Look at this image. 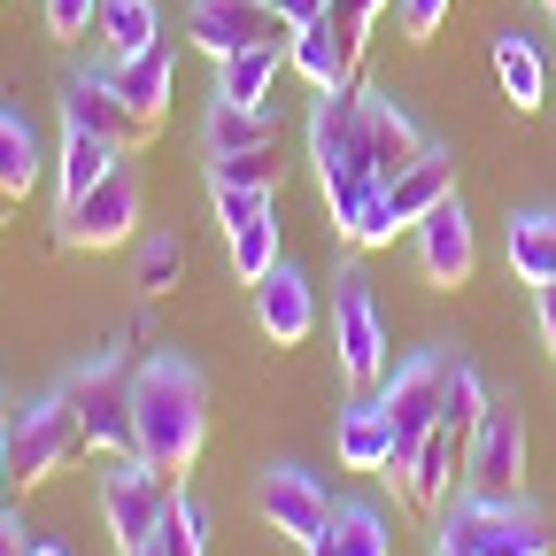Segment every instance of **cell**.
Wrapping results in <instances>:
<instances>
[{"label":"cell","instance_id":"obj_1","mask_svg":"<svg viewBox=\"0 0 556 556\" xmlns=\"http://www.w3.org/2000/svg\"><path fill=\"white\" fill-rule=\"evenodd\" d=\"M131 426H139V464H155L170 486L201 464L208 448V379L186 356H148L131 371Z\"/></svg>","mask_w":556,"mask_h":556},{"label":"cell","instance_id":"obj_2","mask_svg":"<svg viewBox=\"0 0 556 556\" xmlns=\"http://www.w3.org/2000/svg\"><path fill=\"white\" fill-rule=\"evenodd\" d=\"M0 448H9V495H24V486H47L86 456V426H78V409L54 394V402H31V409L0 417Z\"/></svg>","mask_w":556,"mask_h":556},{"label":"cell","instance_id":"obj_3","mask_svg":"<svg viewBox=\"0 0 556 556\" xmlns=\"http://www.w3.org/2000/svg\"><path fill=\"white\" fill-rule=\"evenodd\" d=\"M332 356H340V379L356 387V394L387 387V371H394L387 317H379V302H371V278H364V263H348V270L332 278Z\"/></svg>","mask_w":556,"mask_h":556},{"label":"cell","instance_id":"obj_4","mask_svg":"<svg viewBox=\"0 0 556 556\" xmlns=\"http://www.w3.org/2000/svg\"><path fill=\"white\" fill-rule=\"evenodd\" d=\"M364 31H371V16H356L348 0H332L317 24H302V31L287 39V70H294L309 93L356 86V70H364Z\"/></svg>","mask_w":556,"mask_h":556},{"label":"cell","instance_id":"obj_5","mask_svg":"<svg viewBox=\"0 0 556 556\" xmlns=\"http://www.w3.org/2000/svg\"><path fill=\"white\" fill-rule=\"evenodd\" d=\"M464 495L479 503H518L526 495V409L495 402L464 441Z\"/></svg>","mask_w":556,"mask_h":556},{"label":"cell","instance_id":"obj_6","mask_svg":"<svg viewBox=\"0 0 556 556\" xmlns=\"http://www.w3.org/2000/svg\"><path fill=\"white\" fill-rule=\"evenodd\" d=\"M170 495H178V486H170L155 464H139V456H109V471H101V518H109V533H116V548H124V556H131V548H148V541L163 533Z\"/></svg>","mask_w":556,"mask_h":556},{"label":"cell","instance_id":"obj_7","mask_svg":"<svg viewBox=\"0 0 556 556\" xmlns=\"http://www.w3.org/2000/svg\"><path fill=\"white\" fill-rule=\"evenodd\" d=\"M464 426H448V417H441V426L426 433V441H417V456H402V464H387L379 479L394 486V495L417 510V518H441L456 495H464Z\"/></svg>","mask_w":556,"mask_h":556},{"label":"cell","instance_id":"obj_8","mask_svg":"<svg viewBox=\"0 0 556 556\" xmlns=\"http://www.w3.org/2000/svg\"><path fill=\"white\" fill-rule=\"evenodd\" d=\"M379 402H387V417H394V456H387V464L417 456V441H426L441 417H448V356H441V348L409 356L402 371H387Z\"/></svg>","mask_w":556,"mask_h":556},{"label":"cell","instance_id":"obj_9","mask_svg":"<svg viewBox=\"0 0 556 556\" xmlns=\"http://www.w3.org/2000/svg\"><path fill=\"white\" fill-rule=\"evenodd\" d=\"M62 402L78 409V426H86V448L93 456H131L139 448V426H131V371L124 364H93V371H70Z\"/></svg>","mask_w":556,"mask_h":556},{"label":"cell","instance_id":"obj_10","mask_svg":"<svg viewBox=\"0 0 556 556\" xmlns=\"http://www.w3.org/2000/svg\"><path fill=\"white\" fill-rule=\"evenodd\" d=\"M255 510H263V526L278 533V541H294V548H309L325 526H332V486L317 479V471H302V464H263L255 471Z\"/></svg>","mask_w":556,"mask_h":556},{"label":"cell","instance_id":"obj_11","mask_svg":"<svg viewBox=\"0 0 556 556\" xmlns=\"http://www.w3.org/2000/svg\"><path fill=\"white\" fill-rule=\"evenodd\" d=\"M131 225H139V186H131L124 163H116L93 193H78V201L54 208V240H62V248H124Z\"/></svg>","mask_w":556,"mask_h":556},{"label":"cell","instance_id":"obj_12","mask_svg":"<svg viewBox=\"0 0 556 556\" xmlns=\"http://www.w3.org/2000/svg\"><path fill=\"white\" fill-rule=\"evenodd\" d=\"M186 39L201 54H240V47H270V39H294V24L270 9V0H193L186 9Z\"/></svg>","mask_w":556,"mask_h":556},{"label":"cell","instance_id":"obj_13","mask_svg":"<svg viewBox=\"0 0 556 556\" xmlns=\"http://www.w3.org/2000/svg\"><path fill=\"white\" fill-rule=\"evenodd\" d=\"M364 116H371V93L364 86L317 93V116H309V163H317V178L364 170Z\"/></svg>","mask_w":556,"mask_h":556},{"label":"cell","instance_id":"obj_14","mask_svg":"<svg viewBox=\"0 0 556 556\" xmlns=\"http://www.w3.org/2000/svg\"><path fill=\"white\" fill-rule=\"evenodd\" d=\"M62 124H86V131H101L109 139V148H148V139L163 131V124H148V116H139L116 86H109V70H101V78H70L62 86Z\"/></svg>","mask_w":556,"mask_h":556},{"label":"cell","instance_id":"obj_15","mask_svg":"<svg viewBox=\"0 0 556 556\" xmlns=\"http://www.w3.org/2000/svg\"><path fill=\"white\" fill-rule=\"evenodd\" d=\"M255 325H263L270 348H302L317 332V287H309L294 263H278V270L255 278Z\"/></svg>","mask_w":556,"mask_h":556},{"label":"cell","instance_id":"obj_16","mask_svg":"<svg viewBox=\"0 0 556 556\" xmlns=\"http://www.w3.org/2000/svg\"><path fill=\"white\" fill-rule=\"evenodd\" d=\"M471 263H479V240H471V217H464V201L448 193L426 225H417V270L433 278V287H471Z\"/></svg>","mask_w":556,"mask_h":556},{"label":"cell","instance_id":"obj_17","mask_svg":"<svg viewBox=\"0 0 556 556\" xmlns=\"http://www.w3.org/2000/svg\"><path fill=\"white\" fill-rule=\"evenodd\" d=\"M426 148H433V139L409 124V109H394L387 93H371V116H364V170H371L379 186H394Z\"/></svg>","mask_w":556,"mask_h":556},{"label":"cell","instance_id":"obj_18","mask_svg":"<svg viewBox=\"0 0 556 556\" xmlns=\"http://www.w3.org/2000/svg\"><path fill=\"white\" fill-rule=\"evenodd\" d=\"M109 86H116L139 116H148V124H163V116H170V86H178V54H170V39L139 47V54H116Z\"/></svg>","mask_w":556,"mask_h":556},{"label":"cell","instance_id":"obj_19","mask_svg":"<svg viewBox=\"0 0 556 556\" xmlns=\"http://www.w3.org/2000/svg\"><path fill=\"white\" fill-rule=\"evenodd\" d=\"M332 448H340L348 471H387V456H394V417H387V402H379V394H371V402H348L340 426H332Z\"/></svg>","mask_w":556,"mask_h":556},{"label":"cell","instance_id":"obj_20","mask_svg":"<svg viewBox=\"0 0 556 556\" xmlns=\"http://www.w3.org/2000/svg\"><path fill=\"white\" fill-rule=\"evenodd\" d=\"M278 70H287V39L225 54V62H217V101H240V109H278V101H270Z\"/></svg>","mask_w":556,"mask_h":556},{"label":"cell","instance_id":"obj_21","mask_svg":"<svg viewBox=\"0 0 556 556\" xmlns=\"http://www.w3.org/2000/svg\"><path fill=\"white\" fill-rule=\"evenodd\" d=\"M255 148H278V109L208 101V124H201V155H255Z\"/></svg>","mask_w":556,"mask_h":556},{"label":"cell","instance_id":"obj_22","mask_svg":"<svg viewBox=\"0 0 556 556\" xmlns=\"http://www.w3.org/2000/svg\"><path fill=\"white\" fill-rule=\"evenodd\" d=\"M387 193H394V217H402V232H417V225H426L433 208L456 193V163H448L441 148H426V155H417V163H409V170H402Z\"/></svg>","mask_w":556,"mask_h":556},{"label":"cell","instance_id":"obj_23","mask_svg":"<svg viewBox=\"0 0 556 556\" xmlns=\"http://www.w3.org/2000/svg\"><path fill=\"white\" fill-rule=\"evenodd\" d=\"M124 163V148H109L101 131H86V124H62V155H54V178H62V201H78V193H93L109 170Z\"/></svg>","mask_w":556,"mask_h":556},{"label":"cell","instance_id":"obj_24","mask_svg":"<svg viewBox=\"0 0 556 556\" xmlns=\"http://www.w3.org/2000/svg\"><path fill=\"white\" fill-rule=\"evenodd\" d=\"M302 556H394V533H387V518H379V510L340 503V510H332V526H325Z\"/></svg>","mask_w":556,"mask_h":556},{"label":"cell","instance_id":"obj_25","mask_svg":"<svg viewBox=\"0 0 556 556\" xmlns=\"http://www.w3.org/2000/svg\"><path fill=\"white\" fill-rule=\"evenodd\" d=\"M495 78H503V93H510L518 116H533V109L548 101V62H541L533 39H518V31H495Z\"/></svg>","mask_w":556,"mask_h":556},{"label":"cell","instance_id":"obj_26","mask_svg":"<svg viewBox=\"0 0 556 556\" xmlns=\"http://www.w3.org/2000/svg\"><path fill=\"white\" fill-rule=\"evenodd\" d=\"M39 170H47V155H39V131H31V116H16V109H0V186H9L16 201L39 186Z\"/></svg>","mask_w":556,"mask_h":556},{"label":"cell","instance_id":"obj_27","mask_svg":"<svg viewBox=\"0 0 556 556\" xmlns=\"http://www.w3.org/2000/svg\"><path fill=\"white\" fill-rule=\"evenodd\" d=\"M510 270L526 287L556 278V217H510Z\"/></svg>","mask_w":556,"mask_h":556},{"label":"cell","instance_id":"obj_28","mask_svg":"<svg viewBox=\"0 0 556 556\" xmlns=\"http://www.w3.org/2000/svg\"><path fill=\"white\" fill-rule=\"evenodd\" d=\"M101 31L116 54H139L163 39V16H155V0H101Z\"/></svg>","mask_w":556,"mask_h":556},{"label":"cell","instance_id":"obj_29","mask_svg":"<svg viewBox=\"0 0 556 556\" xmlns=\"http://www.w3.org/2000/svg\"><path fill=\"white\" fill-rule=\"evenodd\" d=\"M225 240H232V270L255 287L263 270H278V208H263V217H248V225H232Z\"/></svg>","mask_w":556,"mask_h":556},{"label":"cell","instance_id":"obj_30","mask_svg":"<svg viewBox=\"0 0 556 556\" xmlns=\"http://www.w3.org/2000/svg\"><path fill=\"white\" fill-rule=\"evenodd\" d=\"M178 278H186V248H178L170 232H148V240H139V263H131V287L155 302V294L178 287Z\"/></svg>","mask_w":556,"mask_h":556},{"label":"cell","instance_id":"obj_31","mask_svg":"<svg viewBox=\"0 0 556 556\" xmlns=\"http://www.w3.org/2000/svg\"><path fill=\"white\" fill-rule=\"evenodd\" d=\"M208 533H217V526H208V510L193 503V495H170V518H163V548L170 556H208Z\"/></svg>","mask_w":556,"mask_h":556},{"label":"cell","instance_id":"obj_32","mask_svg":"<svg viewBox=\"0 0 556 556\" xmlns=\"http://www.w3.org/2000/svg\"><path fill=\"white\" fill-rule=\"evenodd\" d=\"M495 409V394H486V379H479V364H464V356H448V426H479V417Z\"/></svg>","mask_w":556,"mask_h":556},{"label":"cell","instance_id":"obj_33","mask_svg":"<svg viewBox=\"0 0 556 556\" xmlns=\"http://www.w3.org/2000/svg\"><path fill=\"white\" fill-rule=\"evenodd\" d=\"M208 163V186H278V148H255V155H201Z\"/></svg>","mask_w":556,"mask_h":556},{"label":"cell","instance_id":"obj_34","mask_svg":"<svg viewBox=\"0 0 556 556\" xmlns=\"http://www.w3.org/2000/svg\"><path fill=\"white\" fill-rule=\"evenodd\" d=\"M208 201H217V217H225V232H232V225L263 217V208H278V186H208Z\"/></svg>","mask_w":556,"mask_h":556},{"label":"cell","instance_id":"obj_35","mask_svg":"<svg viewBox=\"0 0 556 556\" xmlns=\"http://www.w3.org/2000/svg\"><path fill=\"white\" fill-rule=\"evenodd\" d=\"M54 39H86V24H101V0H47Z\"/></svg>","mask_w":556,"mask_h":556},{"label":"cell","instance_id":"obj_36","mask_svg":"<svg viewBox=\"0 0 556 556\" xmlns=\"http://www.w3.org/2000/svg\"><path fill=\"white\" fill-rule=\"evenodd\" d=\"M402 9V39H433L448 24V0H394Z\"/></svg>","mask_w":556,"mask_h":556},{"label":"cell","instance_id":"obj_37","mask_svg":"<svg viewBox=\"0 0 556 556\" xmlns=\"http://www.w3.org/2000/svg\"><path fill=\"white\" fill-rule=\"evenodd\" d=\"M24 548H31V526L9 518V503H0V556H24Z\"/></svg>","mask_w":556,"mask_h":556},{"label":"cell","instance_id":"obj_38","mask_svg":"<svg viewBox=\"0 0 556 556\" xmlns=\"http://www.w3.org/2000/svg\"><path fill=\"white\" fill-rule=\"evenodd\" d=\"M533 317H541V340L556 348V278H548V287H533Z\"/></svg>","mask_w":556,"mask_h":556},{"label":"cell","instance_id":"obj_39","mask_svg":"<svg viewBox=\"0 0 556 556\" xmlns=\"http://www.w3.org/2000/svg\"><path fill=\"white\" fill-rule=\"evenodd\" d=\"M325 9H332V0H278V16H287L294 31H302V24H317Z\"/></svg>","mask_w":556,"mask_h":556},{"label":"cell","instance_id":"obj_40","mask_svg":"<svg viewBox=\"0 0 556 556\" xmlns=\"http://www.w3.org/2000/svg\"><path fill=\"white\" fill-rule=\"evenodd\" d=\"M24 556H70V548H62V541H31Z\"/></svg>","mask_w":556,"mask_h":556},{"label":"cell","instance_id":"obj_41","mask_svg":"<svg viewBox=\"0 0 556 556\" xmlns=\"http://www.w3.org/2000/svg\"><path fill=\"white\" fill-rule=\"evenodd\" d=\"M0 503H9V448H0Z\"/></svg>","mask_w":556,"mask_h":556},{"label":"cell","instance_id":"obj_42","mask_svg":"<svg viewBox=\"0 0 556 556\" xmlns=\"http://www.w3.org/2000/svg\"><path fill=\"white\" fill-rule=\"evenodd\" d=\"M131 556H170V548H163V541H148V548H131Z\"/></svg>","mask_w":556,"mask_h":556},{"label":"cell","instance_id":"obj_43","mask_svg":"<svg viewBox=\"0 0 556 556\" xmlns=\"http://www.w3.org/2000/svg\"><path fill=\"white\" fill-rule=\"evenodd\" d=\"M0 417H9V402H0Z\"/></svg>","mask_w":556,"mask_h":556},{"label":"cell","instance_id":"obj_44","mask_svg":"<svg viewBox=\"0 0 556 556\" xmlns=\"http://www.w3.org/2000/svg\"><path fill=\"white\" fill-rule=\"evenodd\" d=\"M270 9H278V0H270Z\"/></svg>","mask_w":556,"mask_h":556},{"label":"cell","instance_id":"obj_45","mask_svg":"<svg viewBox=\"0 0 556 556\" xmlns=\"http://www.w3.org/2000/svg\"><path fill=\"white\" fill-rule=\"evenodd\" d=\"M548 9H556V0H548Z\"/></svg>","mask_w":556,"mask_h":556},{"label":"cell","instance_id":"obj_46","mask_svg":"<svg viewBox=\"0 0 556 556\" xmlns=\"http://www.w3.org/2000/svg\"><path fill=\"white\" fill-rule=\"evenodd\" d=\"M548 16H556V9H548Z\"/></svg>","mask_w":556,"mask_h":556}]
</instances>
